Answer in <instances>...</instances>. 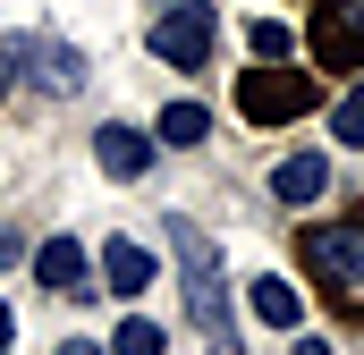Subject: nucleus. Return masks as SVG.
Listing matches in <instances>:
<instances>
[{"label": "nucleus", "mask_w": 364, "mask_h": 355, "mask_svg": "<svg viewBox=\"0 0 364 355\" xmlns=\"http://www.w3.org/2000/svg\"><path fill=\"white\" fill-rule=\"evenodd\" d=\"M161 237H170V254H178V279H186V313L203 322V339L212 355H237V322H229V279H220V254H212V237L195 229V220H161Z\"/></svg>", "instance_id": "nucleus-1"}, {"label": "nucleus", "mask_w": 364, "mask_h": 355, "mask_svg": "<svg viewBox=\"0 0 364 355\" xmlns=\"http://www.w3.org/2000/svg\"><path fill=\"white\" fill-rule=\"evenodd\" d=\"M296 263L314 271L339 305H364V203L348 220H331V229H305L296 237Z\"/></svg>", "instance_id": "nucleus-2"}, {"label": "nucleus", "mask_w": 364, "mask_h": 355, "mask_svg": "<svg viewBox=\"0 0 364 355\" xmlns=\"http://www.w3.org/2000/svg\"><path fill=\"white\" fill-rule=\"evenodd\" d=\"M237 110H246L255 127H288V119L322 110V85H314L296 60H263V68H246V77H237Z\"/></svg>", "instance_id": "nucleus-3"}, {"label": "nucleus", "mask_w": 364, "mask_h": 355, "mask_svg": "<svg viewBox=\"0 0 364 355\" xmlns=\"http://www.w3.org/2000/svg\"><path fill=\"white\" fill-rule=\"evenodd\" d=\"M305 43H314V60H322V68H339V77L364 68V0H322Z\"/></svg>", "instance_id": "nucleus-4"}, {"label": "nucleus", "mask_w": 364, "mask_h": 355, "mask_svg": "<svg viewBox=\"0 0 364 355\" xmlns=\"http://www.w3.org/2000/svg\"><path fill=\"white\" fill-rule=\"evenodd\" d=\"M212 34H220V17H212L203 0H186V9H170V17L153 26V51H161L170 68H203V60H212Z\"/></svg>", "instance_id": "nucleus-5"}, {"label": "nucleus", "mask_w": 364, "mask_h": 355, "mask_svg": "<svg viewBox=\"0 0 364 355\" xmlns=\"http://www.w3.org/2000/svg\"><path fill=\"white\" fill-rule=\"evenodd\" d=\"M9 68L43 93H77L85 85V51L77 43H9Z\"/></svg>", "instance_id": "nucleus-6"}, {"label": "nucleus", "mask_w": 364, "mask_h": 355, "mask_svg": "<svg viewBox=\"0 0 364 355\" xmlns=\"http://www.w3.org/2000/svg\"><path fill=\"white\" fill-rule=\"evenodd\" d=\"M93 161H102L110 178H144L153 170V136H136V127L110 119V127H93Z\"/></svg>", "instance_id": "nucleus-7"}, {"label": "nucleus", "mask_w": 364, "mask_h": 355, "mask_svg": "<svg viewBox=\"0 0 364 355\" xmlns=\"http://www.w3.org/2000/svg\"><path fill=\"white\" fill-rule=\"evenodd\" d=\"M322 186H331V161H322V153H288V161L272 170V195H279V203H314Z\"/></svg>", "instance_id": "nucleus-8"}, {"label": "nucleus", "mask_w": 364, "mask_h": 355, "mask_svg": "<svg viewBox=\"0 0 364 355\" xmlns=\"http://www.w3.org/2000/svg\"><path fill=\"white\" fill-rule=\"evenodd\" d=\"M102 279H110L119 296H144V288H153V254L127 246V237H110V246H102Z\"/></svg>", "instance_id": "nucleus-9"}, {"label": "nucleus", "mask_w": 364, "mask_h": 355, "mask_svg": "<svg viewBox=\"0 0 364 355\" xmlns=\"http://www.w3.org/2000/svg\"><path fill=\"white\" fill-rule=\"evenodd\" d=\"M246 305H255V313H263L272 330H296V313H305V296H296V288H288L279 271H263V279L246 288Z\"/></svg>", "instance_id": "nucleus-10"}, {"label": "nucleus", "mask_w": 364, "mask_h": 355, "mask_svg": "<svg viewBox=\"0 0 364 355\" xmlns=\"http://www.w3.org/2000/svg\"><path fill=\"white\" fill-rule=\"evenodd\" d=\"M34 279H43V288H77V279H85V246H77V237H51V246L34 254Z\"/></svg>", "instance_id": "nucleus-11"}, {"label": "nucleus", "mask_w": 364, "mask_h": 355, "mask_svg": "<svg viewBox=\"0 0 364 355\" xmlns=\"http://www.w3.org/2000/svg\"><path fill=\"white\" fill-rule=\"evenodd\" d=\"M203 136H212V110L203 102H170L161 110V144H203Z\"/></svg>", "instance_id": "nucleus-12"}, {"label": "nucleus", "mask_w": 364, "mask_h": 355, "mask_svg": "<svg viewBox=\"0 0 364 355\" xmlns=\"http://www.w3.org/2000/svg\"><path fill=\"white\" fill-rule=\"evenodd\" d=\"M110 355H161V330H153L144 313H127V322H119V339H110Z\"/></svg>", "instance_id": "nucleus-13"}, {"label": "nucleus", "mask_w": 364, "mask_h": 355, "mask_svg": "<svg viewBox=\"0 0 364 355\" xmlns=\"http://www.w3.org/2000/svg\"><path fill=\"white\" fill-rule=\"evenodd\" d=\"M331 136H339V144H364V85L348 93V102H331Z\"/></svg>", "instance_id": "nucleus-14"}, {"label": "nucleus", "mask_w": 364, "mask_h": 355, "mask_svg": "<svg viewBox=\"0 0 364 355\" xmlns=\"http://www.w3.org/2000/svg\"><path fill=\"white\" fill-rule=\"evenodd\" d=\"M246 43H255V51H263V60H296V34H288V26H279V17H263V26H255V34H246Z\"/></svg>", "instance_id": "nucleus-15"}, {"label": "nucleus", "mask_w": 364, "mask_h": 355, "mask_svg": "<svg viewBox=\"0 0 364 355\" xmlns=\"http://www.w3.org/2000/svg\"><path fill=\"white\" fill-rule=\"evenodd\" d=\"M9 339H17V313H9V305H0V347H9Z\"/></svg>", "instance_id": "nucleus-16"}, {"label": "nucleus", "mask_w": 364, "mask_h": 355, "mask_svg": "<svg viewBox=\"0 0 364 355\" xmlns=\"http://www.w3.org/2000/svg\"><path fill=\"white\" fill-rule=\"evenodd\" d=\"M9 263H17V237H9V229H0V271H9Z\"/></svg>", "instance_id": "nucleus-17"}, {"label": "nucleus", "mask_w": 364, "mask_h": 355, "mask_svg": "<svg viewBox=\"0 0 364 355\" xmlns=\"http://www.w3.org/2000/svg\"><path fill=\"white\" fill-rule=\"evenodd\" d=\"M60 355H102V347H93V339H68V347H60Z\"/></svg>", "instance_id": "nucleus-18"}, {"label": "nucleus", "mask_w": 364, "mask_h": 355, "mask_svg": "<svg viewBox=\"0 0 364 355\" xmlns=\"http://www.w3.org/2000/svg\"><path fill=\"white\" fill-rule=\"evenodd\" d=\"M296 355H331V347H322V339H296Z\"/></svg>", "instance_id": "nucleus-19"}, {"label": "nucleus", "mask_w": 364, "mask_h": 355, "mask_svg": "<svg viewBox=\"0 0 364 355\" xmlns=\"http://www.w3.org/2000/svg\"><path fill=\"white\" fill-rule=\"evenodd\" d=\"M0 355H9V347H0Z\"/></svg>", "instance_id": "nucleus-20"}]
</instances>
